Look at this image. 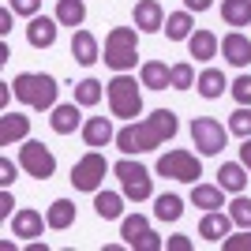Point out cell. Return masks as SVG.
Returning a JSON list of instances; mask_svg holds the SVG:
<instances>
[{
    "label": "cell",
    "instance_id": "obj_1",
    "mask_svg": "<svg viewBox=\"0 0 251 251\" xmlns=\"http://www.w3.org/2000/svg\"><path fill=\"white\" fill-rule=\"evenodd\" d=\"M180 131V120L173 109H157V113L143 116V120H127L120 131H116V150L120 154H147V150L165 147L169 139Z\"/></svg>",
    "mask_w": 251,
    "mask_h": 251
},
{
    "label": "cell",
    "instance_id": "obj_2",
    "mask_svg": "<svg viewBox=\"0 0 251 251\" xmlns=\"http://www.w3.org/2000/svg\"><path fill=\"white\" fill-rule=\"evenodd\" d=\"M11 90H15V98H19L23 105L45 113V109H56V90H60V86H56V79L45 75V72H23V75H15Z\"/></svg>",
    "mask_w": 251,
    "mask_h": 251
},
{
    "label": "cell",
    "instance_id": "obj_3",
    "mask_svg": "<svg viewBox=\"0 0 251 251\" xmlns=\"http://www.w3.org/2000/svg\"><path fill=\"white\" fill-rule=\"evenodd\" d=\"M139 60V26H113L105 34V64L113 72H131Z\"/></svg>",
    "mask_w": 251,
    "mask_h": 251
},
{
    "label": "cell",
    "instance_id": "obj_4",
    "mask_svg": "<svg viewBox=\"0 0 251 251\" xmlns=\"http://www.w3.org/2000/svg\"><path fill=\"white\" fill-rule=\"evenodd\" d=\"M105 98H109L113 116H120V120H135V116L143 113V94H139L135 79L127 72H120L113 83H105Z\"/></svg>",
    "mask_w": 251,
    "mask_h": 251
},
{
    "label": "cell",
    "instance_id": "obj_5",
    "mask_svg": "<svg viewBox=\"0 0 251 251\" xmlns=\"http://www.w3.org/2000/svg\"><path fill=\"white\" fill-rule=\"evenodd\" d=\"M113 173L120 176V191H124V199L131 202H147L150 195H154V176H150L147 165H139V161H131V157H120L113 165Z\"/></svg>",
    "mask_w": 251,
    "mask_h": 251
},
{
    "label": "cell",
    "instance_id": "obj_6",
    "mask_svg": "<svg viewBox=\"0 0 251 251\" xmlns=\"http://www.w3.org/2000/svg\"><path fill=\"white\" fill-rule=\"evenodd\" d=\"M157 176L180 180V184H199L202 161H199V154H191V150H165V154L157 157Z\"/></svg>",
    "mask_w": 251,
    "mask_h": 251
},
{
    "label": "cell",
    "instance_id": "obj_7",
    "mask_svg": "<svg viewBox=\"0 0 251 251\" xmlns=\"http://www.w3.org/2000/svg\"><path fill=\"white\" fill-rule=\"evenodd\" d=\"M105 173H109V161H105L98 150H90L86 157H79L72 165V188L75 191H101V184H105Z\"/></svg>",
    "mask_w": 251,
    "mask_h": 251
},
{
    "label": "cell",
    "instance_id": "obj_8",
    "mask_svg": "<svg viewBox=\"0 0 251 251\" xmlns=\"http://www.w3.org/2000/svg\"><path fill=\"white\" fill-rule=\"evenodd\" d=\"M19 165L23 173H30L34 180H49L56 173V157L45 143H23L19 147Z\"/></svg>",
    "mask_w": 251,
    "mask_h": 251
},
{
    "label": "cell",
    "instance_id": "obj_9",
    "mask_svg": "<svg viewBox=\"0 0 251 251\" xmlns=\"http://www.w3.org/2000/svg\"><path fill=\"white\" fill-rule=\"evenodd\" d=\"M191 143L199 154H221L225 150V127L214 120V116H199V120H191Z\"/></svg>",
    "mask_w": 251,
    "mask_h": 251
},
{
    "label": "cell",
    "instance_id": "obj_10",
    "mask_svg": "<svg viewBox=\"0 0 251 251\" xmlns=\"http://www.w3.org/2000/svg\"><path fill=\"white\" fill-rule=\"evenodd\" d=\"M232 225H236V221H232L229 214H221V210H206L202 221H199V236H202V240H210V244H221L232 232Z\"/></svg>",
    "mask_w": 251,
    "mask_h": 251
},
{
    "label": "cell",
    "instance_id": "obj_11",
    "mask_svg": "<svg viewBox=\"0 0 251 251\" xmlns=\"http://www.w3.org/2000/svg\"><path fill=\"white\" fill-rule=\"evenodd\" d=\"M131 19H135V26L143 34H157L161 26H165V11H161L157 0H139L135 11H131Z\"/></svg>",
    "mask_w": 251,
    "mask_h": 251
},
{
    "label": "cell",
    "instance_id": "obj_12",
    "mask_svg": "<svg viewBox=\"0 0 251 251\" xmlns=\"http://www.w3.org/2000/svg\"><path fill=\"white\" fill-rule=\"evenodd\" d=\"M30 135V116L23 113H4L0 116V147H15Z\"/></svg>",
    "mask_w": 251,
    "mask_h": 251
},
{
    "label": "cell",
    "instance_id": "obj_13",
    "mask_svg": "<svg viewBox=\"0 0 251 251\" xmlns=\"http://www.w3.org/2000/svg\"><path fill=\"white\" fill-rule=\"evenodd\" d=\"M83 143L94 147V150L116 143V131H113V124H109V116H90V120H83Z\"/></svg>",
    "mask_w": 251,
    "mask_h": 251
},
{
    "label": "cell",
    "instance_id": "obj_14",
    "mask_svg": "<svg viewBox=\"0 0 251 251\" xmlns=\"http://www.w3.org/2000/svg\"><path fill=\"white\" fill-rule=\"evenodd\" d=\"M49 124L56 135H72V131H83V116H79V101L72 105H56L49 116Z\"/></svg>",
    "mask_w": 251,
    "mask_h": 251
},
{
    "label": "cell",
    "instance_id": "obj_15",
    "mask_svg": "<svg viewBox=\"0 0 251 251\" xmlns=\"http://www.w3.org/2000/svg\"><path fill=\"white\" fill-rule=\"evenodd\" d=\"M56 26H60V19H45V15H34L30 26H26V42H30L34 49H49V45L56 42Z\"/></svg>",
    "mask_w": 251,
    "mask_h": 251
},
{
    "label": "cell",
    "instance_id": "obj_16",
    "mask_svg": "<svg viewBox=\"0 0 251 251\" xmlns=\"http://www.w3.org/2000/svg\"><path fill=\"white\" fill-rule=\"evenodd\" d=\"M45 225H49V221H45L38 210H19V214L11 218V232H15L19 240H34V236H42Z\"/></svg>",
    "mask_w": 251,
    "mask_h": 251
},
{
    "label": "cell",
    "instance_id": "obj_17",
    "mask_svg": "<svg viewBox=\"0 0 251 251\" xmlns=\"http://www.w3.org/2000/svg\"><path fill=\"white\" fill-rule=\"evenodd\" d=\"M72 56H75V64H83V68L98 64V60H101V52H98V38L90 30H75L72 34Z\"/></svg>",
    "mask_w": 251,
    "mask_h": 251
},
{
    "label": "cell",
    "instance_id": "obj_18",
    "mask_svg": "<svg viewBox=\"0 0 251 251\" xmlns=\"http://www.w3.org/2000/svg\"><path fill=\"white\" fill-rule=\"evenodd\" d=\"M221 52H225V60H229L232 68H248V64H251V42L244 38L240 30L225 34V42H221Z\"/></svg>",
    "mask_w": 251,
    "mask_h": 251
},
{
    "label": "cell",
    "instance_id": "obj_19",
    "mask_svg": "<svg viewBox=\"0 0 251 251\" xmlns=\"http://www.w3.org/2000/svg\"><path fill=\"white\" fill-rule=\"evenodd\" d=\"M218 184L229 195H244V188H248V165L244 161H225L218 169Z\"/></svg>",
    "mask_w": 251,
    "mask_h": 251
},
{
    "label": "cell",
    "instance_id": "obj_20",
    "mask_svg": "<svg viewBox=\"0 0 251 251\" xmlns=\"http://www.w3.org/2000/svg\"><path fill=\"white\" fill-rule=\"evenodd\" d=\"M218 49H221V42H218V34H210V30H195V34L188 38V52H191L199 64L214 60V56H218Z\"/></svg>",
    "mask_w": 251,
    "mask_h": 251
},
{
    "label": "cell",
    "instance_id": "obj_21",
    "mask_svg": "<svg viewBox=\"0 0 251 251\" xmlns=\"http://www.w3.org/2000/svg\"><path fill=\"white\" fill-rule=\"evenodd\" d=\"M139 83L147 90H165V86H173V68H165L161 60H147L139 72Z\"/></svg>",
    "mask_w": 251,
    "mask_h": 251
},
{
    "label": "cell",
    "instance_id": "obj_22",
    "mask_svg": "<svg viewBox=\"0 0 251 251\" xmlns=\"http://www.w3.org/2000/svg\"><path fill=\"white\" fill-rule=\"evenodd\" d=\"M94 210L101 221H116L124 218V191L116 195V191H94Z\"/></svg>",
    "mask_w": 251,
    "mask_h": 251
},
{
    "label": "cell",
    "instance_id": "obj_23",
    "mask_svg": "<svg viewBox=\"0 0 251 251\" xmlns=\"http://www.w3.org/2000/svg\"><path fill=\"white\" fill-rule=\"evenodd\" d=\"M191 206L199 210H221L225 206V188H210V184H191Z\"/></svg>",
    "mask_w": 251,
    "mask_h": 251
},
{
    "label": "cell",
    "instance_id": "obj_24",
    "mask_svg": "<svg viewBox=\"0 0 251 251\" xmlns=\"http://www.w3.org/2000/svg\"><path fill=\"white\" fill-rule=\"evenodd\" d=\"M45 221H49V229L64 232L68 225H75V202L72 199H56L49 210H45Z\"/></svg>",
    "mask_w": 251,
    "mask_h": 251
},
{
    "label": "cell",
    "instance_id": "obj_25",
    "mask_svg": "<svg viewBox=\"0 0 251 251\" xmlns=\"http://www.w3.org/2000/svg\"><path fill=\"white\" fill-rule=\"evenodd\" d=\"M191 34H195L191 11H173V15H165V38L169 42H188Z\"/></svg>",
    "mask_w": 251,
    "mask_h": 251
},
{
    "label": "cell",
    "instance_id": "obj_26",
    "mask_svg": "<svg viewBox=\"0 0 251 251\" xmlns=\"http://www.w3.org/2000/svg\"><path fill=\"white\" fill-rule=\"evenodd\" d=\"M154 218L157 221H180V218H184V199L173 195V191L157 195V199H154Z\"/></svg>",
    "mask_w": 251,
    "mask_h": 251
},
{
    "label": "cell",
    "instance_id": "obj_27",
    "mask_svg": "<svg viewBox=\"0 0 251 251\" xmlns=\"http://www.w3.org/2000/svg\"><path fill=\"white\" fill-rule=\"evenodd\" d=\"M195 86H199V94L202 98H210V101H214V98H221L225 94V72H218V68H206V72L199 75V79H195Z\"/></svg>",
    "mask_w": 251,
    "mask_h": 251
},
{
    "label": "cell",
    "instance_id": "obj_28",
    "mask_svg": "<svg viewBox=\"0 0 251 251\" xmlns=\"http://www.w3.org/2000/svg\"><path fill=\"white\" fill-rule=\"evenodd\" d=\"M221 19H225V26H248L251 23V0H225L221 4Z\"/></svg>",
    "mask_w": 251,
    "mask_h": 251
},
{
    "label": "cell",
    "instance_id": "obj_29",
    "mask_svg": "<svg viewBox=\"0 0 251 251\" xmlns=\"http://www.w3.org/2000/svg\"><path fill=\"white\" fill-rule=\"evenodd\" d=\"M56 19H60V26H83V19H86V4L83 0H60L56 4Z\"/></svg>",
    "mask_w": 251,
    "mask_h": 251
},
{
    "label": "cell",
    "instance_id": "obj_30",
    "mask_svg": "<svg viewBox=\"0 0 251 251\" xmlns=\"http://www.w3.org/2000/svg\"><path fill=\"white\" fill-rule=\"evenodd\" d=\"M105 94V86L98 79H83V83H75V101L79 105H98Z\"/></svg>",
    "mask_w": 251,
    "mask_h": 251
},
{
    "label": "cell",
    "instance_id": "obj_31",
    "mask_svg": "<svg viewBox=\"0 0 251 251\" xmlns=\"http://www.w3.org/2000/svg\"><path fill=\"white\" fill-rule=\"evenodd\" d=\"M147 229H150V221L143 218V214H131V218L120 221V236H124V244H131L135 236H143Z\"/></svg>",
    "mask_w": 251,
    "mask_h": 251
},
{
    "label": "cell",
    "instance_id": "obj_32",
    "mask_svg": "<svg viewBox=\"0 0 251 251\" xmlns=\"http://www.w3.org/2000/svg\"><path fill=\"white\" fill-rule=\"evenodd\" d=\"M229 218L240 225V229H251V199H244V195H236V199L229 202Z\"/></svg>",
    "mask_w": 251,
    "mask_h": 251
},
{
    "label": "cell",
    "instance_id": "obj_33",
    "mask_svg": "<svg viewBox=\"0 0 251 251\" xmlns=\"http://www.w3.org/2000/svg\"><path fill=\"white\" fill-rule=\"evenodd\" d=\"M229 131H232V135H240V139L251 135V109H248V105H240V109L229 116Z\"/></svg>",
    "mask_w": 251,
    "mask_h": 251
},
{
    "label": "cell",
    "instance_id": "obj_34",
    "mask_svg": "<svg viewBox=\"0 0 251 251\" xmlns=\"http://www.w3.org/2000/svg\"><path fill=\"white\" fill-rule=\"evenodd\" d=\"M191 86H195V68L188 60L173 64V90H191Z\"/></svg>",
    "mask_w": 251,
    "mask_h": 251
},
{
    "label": "cell",
    "instance_id": "obj_35",
    "mask_svg": "<svg viewBox=\"0 0 251 251\" xmlns=\"http://www.w3.org/2000/svg\"><path fill=\"white\" fill-rule=\"evenodd\" d=\"M232 98H236V105H251V75H236L229 83Z\"/></svg>",
    "mask_w": 251,
    "mask_h": 251
},
{
    "label": "cell",
    "instance_id": "obj_36",
    "mask_svg": "<svg viewBox=\"0 0 251 251\" xmlns=\"http://www.w3.org/2000/svg\"><path fill=\"white\" fill-rule=\"evenodd\" d=\"M221 248H225V251H251V229H244L240 236H232V232H229V236L221 240Z\"/></svg>",
    "mask_w": 251,
    "mask_h": 251
},
{
    "label": "cell",
    "instance_id": "obj_37",
    "mask_svg": "<svg viewBox=\"0 0 251 251\" xmlns=\"http://www.w3.org/2000/svg\"><path fill=\"white\" fill-rule=\"evenodd\" d=\"M8 8L15 11V15H38V8H42V0H8Z\"/></svg>",
    "mask_w": 251,
    "mask_h": 251
},
{
    "label": "cell",
    "instance_id": "obj_38",
    "mask_svg": "<svg viewBox=\"0 0 251 251\" xmlns=\"http://www.w3.org/2000/svg\"><path fill=\"white\" fill-rule=\"evenodd\" d=\"M0 184H4V188L15 184V161H11V157H0Z\"/></svg>",
    "mask_w": 251,
    "mask_h": 251
},
{
    "label": "cell",
    "instance_id": "obj_39",
    "mask_svg": "<svg viewBox=\"0 0 251 251\" xmlns=\"http://www.w3.org/2000/svg\"><path fill=\"white\" fill-rule=\"evenodd\" d=\"M11 206H15L11 188H4V195H0V221H11Z\"/></svg>",
    "mask_w": 251,
    "mask_h": 251
},
{
    "label": "cell",
    "instance_id": "obj_40",
    "mask_svg": "<svg viewBox=\"0 0 251 251\" xmlns=\"http://www.w3.org/2000/svg\"><path fill=\"white\" fill-rule=\"evenodd\" d=\"M165 248L169 251H191V236H180V232H176V236H169V240H165Z\"/></svg>",
    "mask_w": 251,
    "mask_h": 251
},
{
    "label": "cell",
    "instance_id": "obj_41",
    "mask_svg": "<svg viewBox=\"0 0 251 251\" xmlns=\"http://www.w3.org/2000/svg\"><path fill=\"white\" fill-rule=\"evenodd\" d=\"M210 4H214V0H184V8H188V11H206Z\"/></svg>",
    "mask_w": 251,
    "mask_h": 251
},
{
    "label": "cell",
    "instance_id": "obj_42",
    "mask_svg": "<svg viewBox=\"0 0 251 251\" xmlns=\"http://www.w3.org/2000/svg\"><path fill=\"white\" fill-rule=\"evenodd\" d=\"M240 161L248 165V173H251V135L244 139V147H240Z\"/></svg>",
    "mask_w": 251,
    "mask_h": 251
},
{
    "label": "cell",
    "instance_id": "obj_43",
    "mask_svg": "<svg viewBox=\"0 0 251 251\" xmlns=\"http://www.w3.org/2000/svg\"><path fill=\"white\" fill-rule=\"evenodd\" d=\"M11 30V8H0V34Z\"/></svg>",
    "mask_w": 251,
    "mask_h": 251
}]
</instances>
